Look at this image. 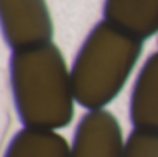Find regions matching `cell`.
<instances>
[{
  "label": "cell",
  "instance_id": "obj_1",
  "mask_svg": "<svg viewBox=\"0 0 158 157\" xmlns=\"http://www.w3.org/2000/svg\"><path fill=\"white\" fill-rule=\"evenodd\" d=\"M10 75L17 113L25 127L56 131L69 125L75 95L71 72L56 45L14 52Z\"/></svg>",
  "mask_w": 158,
  "mask_h": 157
},
{
  "label": "cell",
  "instance_id": "obj_2",
  "mask_svg": "<svg viewBox=\"0 0 158 157\" xmlns=\"http://www.w3.org/2000/svg\"><path fill=\"white\" fill-rule=\"evenodd\" d=\"M143 49V40L108 21L96 25L71 70L75 100L90 111L103 110L125 86Z\"/></svg>",
  "mask_w": 158,
  "mask_h": 157
},
{
  "label": "cell",
  "instance_id": "obj_3",
  "mask_svg": "<svg viewBox=\"0 0 158 157\" xmlns=\"http://www.w3.org/2000/svg\"><path fill=\"white\" fill-rule=\"evenodd\" d=\"M0 18L13 52L52 43L54 29L46 0H0Z\"/></svg>",
  "mask_w": 158,
  "mask_h": 157
},
{
  "label": "cell",
  "instance_id": "obj_4",
  "mask_svg": "<svg viewBox=\"0 0 158 157\" xmlns=\"http://www.w3.org/2000/svg\"><path fill=\"white\" fill-rule=\"evenodd\" d=\"M125 143L122 129L111 113L97 110L87 113L81 120L71 157H123Z\"/></svg>",
  "mask_w": 158,
  "mask_h": 157
},
{
  "label": "cell",
  "instance_id": "obj_5",
  "mask_svg": "<svg viewBox=\"0 0 158 157\" xmlns=\"http://www.w3.org/2000/svg\"><path fill=\"white\" fill-rule=\"evenodd\" d=\"M106 21L144 40L158 32V0H106Z\"/></svg>",
  "mask_w": 158,
  "mask_h": 157
},
{
  "label": "cell",
  "instance_id": "obj_6",
  "mask_svg": "<svg viewBox=\"0 0 158 157\" xmlns=\"http://www.w3.org/2000/svg\"><path fill=\"white\" fill-rule=\"evenodd\" d=\"M131 121L136 129L158 132V53L148 57L133 86Z\"/></svg>",
  "mask_w": 158,
  "mask_h": 157
},
{
  "label": "cell",
  "instance_id": "obj_7",
  "mask_svg": "<svg viewBox=\"0 0 158 157\" xmlns=\"http://www.w3.org/2000/svg\"><path fill=\"white\" fill-rule=\"evenodd\" d=\"M4 157H71V147L54 131L25 128L14 136Z\"/></svg>",
  "mask_w": 158,
  "mask_h": 157
},
{
  "label": "cell",
  "instance_id": "obj_8",
  "mask_svg": "<svg viewBox=\"0 0 158 157\" xmlns=\"http://www.w3.org/2000/svg\"><path fill=\"white\" fill-rule=\"evenodd\" d=\"M123 157H158V132L135 129L125 143Z\"/></svg>",
  "mask_w": 158,
  "mask_h": 157
}]
</instances>
